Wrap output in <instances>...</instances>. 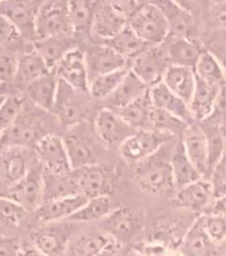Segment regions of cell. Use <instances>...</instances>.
I'll return each mask as SVG.
<instances>
[{"instance_id":"83f0119b","label":"cell","mask_w":226,"mask_h":256,"mask_svg":"<svg viewBox=\"0 0 226 256\" xmlns=\"http://www.w3.org/2000/svg\"><path fill=\"white\" fill-rule=\"evenodd\" d=\"M148 90L149 87H147L135 74L128 71L127 75L124 76L123 82L119 84V87L116 88V91L107 99L108 108L113 111H119L145 95Z\"/></svg>"},{"instance_id":"d6a6232c","label":"cell","mask_w":226,"mask_h":256,"mask_svg":"<svg viewBox=\"0 0 226 256\" xmlns=\"http://www.w3.org/2000/svg\"><path fill=\"white\" fill-rule=\"evenodd\" d=\"M32 47L43 59L48 70L53 71L60 60L63 59V56L76 46L72 44V39L69 38H47L33 40Z\"/></svg>"},{"instance_id":"e575fe53","label":"cell","mask_w":226,"mask_h":256,"mask_svg":"<svg viewBox=\"0 0 226 256\" xmlns=\"http://www.w3.org/2000/svg\"><path fill=\"white\" fill-rule=\"evenodd\" d=\"M97 2L72 0L68 2V19L73 35H85L91 31Z\"/></svg>"},{"instance_id":"d590c367","label":"cell","mask_w":226,"mask_h":256,"mask_svg":"<svg viewBox=\"0 0 226 256\" xmlns=\"http://www.w3.org/2000/svg\"><path fill=\"white\" fill-rule=\"evenodd\" d=\"M103 44H107L111 48H113L120 56H123L124 59L127 60L128 63L139 55H141L143 52L147 51L148 48L153 47V46H149L144 40L140 39L128 26L120 32L119 35Z\"/></svg>"},{"instance_id":"6f0895ef","label":"cell","mask_w":226,"mask_h":256,"mask_svg":"<svg viewBox=\"0 0 226 256\" xmlns=\"http://www.w3.org/2000/svg\"><path fill=\"white\" fill-rule=\"evenodd\" d=\"M115 256H140V254L135 250H121V247H120Z\"/></svg>"},{"instance_id":"f546056e","label":"cell","mask_w":226,"mask_h":256,"mask_svg":"<svg viewBox=\"0 0 226 256\" xmlns=\"http://www.w3.org/2000/svg\"><path fill=\"white\" fill-rule=\"evenodd\" d=\"M163 83L171 92L189 104L196 87V75L192 68L169 66L163 78Z\"/></svg>"},{"instance_id":"7dc6e473","label":"cell","mask_w":226,"mask_h":256,"mask_svg":"<svg viewBox=\"0 0 226 256\" xmlns=\"http://www.w3.org/2000/svg\"><path fill=\"white\" fill-rule=\"evenodd\" d=\"M205 122L213 124V126H217L220 128L226 124V84H223L219 96L216 99L213 112Z\"/></svg>"},{"instance_id":"e7e4bbea","label":"cell","mask_w":226,"mask_h":256,"mask_svg":"<svg viewBox=\"0 0 226 256\" xmlns=\"http://www.w3.org/2000/svg\"><path fill=\"white\" fill-rule=\"evenodd\" d=\"M225 84H226V83H225Z\"/></svg>"},{"instance_id":"e0dca14e","label":"cell","mask_w":226,"mask_h":256,"mask_svg":"<svg viewBox=\"0 0 226 256\" xmlns=\"http://www.w3.org/2000/svg\"><path fill=\"white\" fill-rule=\"evenodd\" d=\"M215 202V195L212 184L208 179H200L177 190L175 196V203L179 207L193 212H205L209 214L212 204Z\"/></svg>"},{"instance_id":"f6af8a7d","label":"cell","mask_w":226,"mask_h":256,"mask_svg":"<svg viewBox=\"0 0 226 256\" xmlns=\"http://www.w3.org/2000/svg\"><path fill=\"white\" fill-rule=\"evenodd\" d=\"M204 231L213 244L223 243L226 240V215H208L201 216Z\"/></svg>"},{"instance_id":"836d02e7","label":"cell","mask_w":226,"mask_h":256,"mask_svg":"<svg viewBox=\"0 0 226 256\" xmlns=\"http://www.w3.org/2000/svg\"><path fill=\"white\" fill-rule=\"evenodd\" d=\"M153 104L151 102L149 94H145L127 107L116 111L135 131H151L149 119Z\"/></svg>"},{"instance_id":"4316f807","label":"cell","mask_w":226,"mask_h":256,"mask_svg":"<svg viewBox=\"0 0 226 256\" xmlns=\"http://www.w3.org/2000/svg\"><path fill=\"white\" fill-rule=\"evenodd\" d=\"M32 164L29 163L25 150L20 148H8L3 155L0 156V174L7 184V188L21 180L27 175Z\"/></svg>"},{"instance_id":"681fc988","label":"cell","mask_w":226,"mask_h":256,"mask_svg":"<svg viewBox=\"0 0 226 256\" xmlns=\"http://www.w3.org/2000/svg\"><path fill=\"white\" fill-rule=\"evenodd\" d=\"M16 58L0 52V83H7L13 79Z\"/></svg>"},{"instance_id":"d4e9b609","label":"cell","mask_w":226,"mask_h":256,"mask_svg":"<svg viewBox=\"0 0 226 256\" xmlns=\"http://www.w3.org/2000/svg\"><path fill=\"white\" fill-rule=\"evenodd\" d=\"M49 71L51 70H48L43 59L32 47L23 51L16 58L13 80L19 87L24 88L25 86L32 83L33 80L39 79Z\"/></svg>"},{"instance_id":"30bf717a","label":"cell","mask_w":226,"mask_h":256,"mask_svg":"<svg viewBox=\"0 0 226 256\" xmlns=\"http://www.w3.org/2000/svg\"><path fill=\"white\" fill-rule=\"evenodd\" d=\"M43 2L8 0L0 2V16L15 26L20 36L35 39V20Z\"/></svg>"},{"instance_id":"db71d44e","label":"cell","mask_w":226,"mask_h":256,"mask_svg":"<svg viewBox=\"0 0 226 256\" xmlns=\"http://www.w3.org/2000/svg\"><path fill=\"white\" fill-rule=\"evenodd\" d=\"M20 256H48L40 250H37L33 246H28V247H21L20 250Z\"/></svg>"},{"instance_id":"7402d4cb","label":"cell","mask_w":226,"mask_h":256,"mask_svg":"<svg viewBox=\"0 0 226 256\" xmlns=\"http://www.w3.org/2000/svg\"><path fill=\"white\" fill-rule=\"evenodd\" d=\"M71 226L52 223V226L32 232V243L33 247L44 252L45 255H60L65 251L68 240L71 238Z\"/></svg>"},{"instance_id":"9f6ffc18","label":"cell","mask_w":226,"mask_h":256,"mask_svg":"<svg viewBox=\"0 0 226 256\" xmlns=\"http://www.w3.org/2000/svg\"><path fill=\"white\" fill-rule=\"evenodd\" d=\"M212 42H225L226 43V28L225 30H217Z\"/></svg>"},{"instance_id":"cb8c5ba5","label":"cell","mask_w":226,"mask_h":256,"mask_svg":"<svg viewBox=\"0 0 226 256\" xmlns=\"http://www.w3.org/2000/svg\"><path fill=\"white\" fill-rule=\"evenodd\" d=\"M57 87H59V79L55 71H49L25 86L23 92L25 94V98L31 100V103L35 107L43 111H52L57 94Z\"/></svg>"},{"instance_id":"3957f363","label":"cell","mask_w":226,"mask_h":256,"mask_svg":"<svg viewBox=\"0 0 226 256\" xmlns=\"http://www.w3.org/2000/svg\"><path fill=\"white\" fill-rule=\"evenodd\" d=\"M40 111H43V110L37 107L32 110L31 107H28L27 102H25L19 116L16 118L9 130L5 132V135L1 138L0 144H3L8 148H20V150L35 147V144L43 136L48 135L43 132L44 124L41 120V115L39 114Z\"/></svg>"},{"instance_id":"816d5d0a","label":"cell","mask_w":226,"mask_h":256,"mask_svg":"<svg viewBox=\"0 0 226 256\" xmlns=\"http://www.w3.org/2000/svg\"><path fill=\"white\" fill-rule=\"evenodd\" d=\"M208 50L216 56V59L219 60V63L221 64L226 83V43L225 42H212Z\"/></svg>"},{"instance_id":"8fae6325","label":"cell","mask_w":226,"mask_h":256,"mask_svg":"<svg viewBox=\"0 0 226 256\" xmlns=\"http://www.w3.org/2000/svg\"><path fill=\"white\" fill-rule=\"evenodd\" d=\"M163 12L169 28L168 39H195L196 20L184 4L177 2H153Z\"/></svg>"},{"instance_id":"7bdbcfd3","label":"cell","mask_w":226,"mask_h":256,"mask_svg":"<svg viewBox=\"0 0 226 256\" xmlns=\"http://www.w3.org/2000/svg\"><path fill=\"white\" fill-rule=\"evenodd\" d=\"M25 102V98L16 95H8L3 99L0 104V140L19 116Z\"/></svg>"},{"instance_id":"ab89813d","label":"cell","mask_w":226,"mask_h":256,"mask_svg":"<svg viewBox=\"0 0 226 256\" xmlns=\"http://www.w3.org/2000/svg\"><path fill=\"white\" fill-rule=\"evenodd\" d=\"M113 242L115 240L105 232H89L76 240L75 246L72 248V256H95Z\"/></svg>"},{"instance_id":"d6986e66","label":"cell","mask_w":226,"mask_h":256,"mask_svg":"<svg viewBox=\"0 0 226 256\" xmlns=\"http://www.w3.org/2000/svg\"><path fill=\"white\" fill-rule=\"evenodd\" d=\"M101 220L105 234L119 244L133 238L140 227V222L135 212L125 207L115 208Z\"/></svg>"},{"instance_id":"5b68a950","label":"cell","mask_w":226,"mask_h":256,"mask_svg":"<svg viewBox=\"0 0 226 256\" xmlns=\"http://www.w3.org/2000/svg\"><path fill=\"white\" fill-rule=\"evenodd\" d=\"M136 183L148 194H161L173 187L169 159L160 156L159 152L136 164Z\"/></svg>"},{"instance_id":"4fadbf2b","label":"cell","mask_w":226,"mask_h":256,"mask_svg":"<svg viewBox=\"0 0 226 256\" xmlns=\"http://www.w3.org/2000/svg\"><path fill=\"white\" fill-rule=\"evenodd\" d=\"M95 130L100 140L107 147H120L135 134V130L113 110L103 108L95 120Z\"/></svg>"},{"instance_id":"ac0fdd59","label":"cell","mask_w":226,"mask_h":256,"mask_svg":"<svg viewBox=\"0 0 226 256\" xmlns=\"http://www.w3.org/2000/svg\"><path fill=\"white\" fill-rule=\"evenodd\" d=\"M72 174L79 188L80 195L85 196L87 199L105 196L109 194L111 179L107 170L99 164H92L79 170H73Z\"/></svg>"},{"instance_id":"4dcf8cb0","label":"cell","mask_w":226,"mask_h":256,"mask_svg":"<svg viewBox=\"0 0 226 256\" xmlns=\"http://www.w3.org/2000/svg\"><path fill=\"white\" fill-rule=\"evenodd\" d=\"M63 140L64 144H65V150H67L72 171L96 164L95 148L85 136L73 132V134L65 136Z\"/></svg>"},{"instance_id":"11a10c76","label":"cell","mask_w":226,"mask_h":256,"mask_svg":"<svg viewBox=\"0 0 226 256\" xmlns=\"http://www.w3.org/2000/svg\"><path fill=\"white\" fill-rule=\"evenodd\" d=\"M120 248V244L113 242L112 244H109L107 248H104L103 251L99 252V254H96L95 256H115L116 252L119 251Z\"/></svg>"},{"instance_id":"2e32d148","label":"cell","mask_w":226,"mask_h":256,"mask_svg":"<svg viewBox=\"0 0 226 256\" xmlns=\"http://www.w3.org/2000/svg\"><path fill=\"white\" fill-rule=\"evenodd\" d=\"M57 79L68 84L76 91H88V72L84 59V52L75 47L63 56L53 70Z\"/></svg>"},{"instance_id":"603a6c76","label":"cell","mask_w":226,"mask_h":256,"mask_svg":"<svg viewBox=\"0 0 226 256\" xmlns=\"http://www.w3.org/2000/svg\"><path fill=\"white\" fill-rule=\"evenodd\" d=\"M221 87L223 84L209 83L196 76L195 92L189 102V110H191L195 123L196 122L203 123L212 115Z\"/></svg>"},{"instance_id":"f1b7e54d","label":"cell","mask_w":226,"mask_h":256,"mask_svg":"<svg viewBox=\"0 0 226 256\" xmlns=\"http://www.w3.org/2000/svg\"><path fill=\"white\" fill-rule=\"evenodd\" d=\"M73 195H80V192L72 172L52 174V172L43 170V200H41V203Z\"/></svg>"},{"instance_id":"b9f144b4","label":"cell","mask_w":226,"mask_h":256,"mask_svg":"<svg viewBox=\"0 0 226 256\" xmlns=\"http://www.w3.org/2000/svg\"><path fill=\"white\" fill-rule=\"evenodd\" d=\"M188 127V124L183 123L181 120L176 119L175 116L169 115L168 112L153 107L149 119V128L151 131H157L167 134L171 136H181L184 130Z\"/></svg>"},{"instance_id":"f5cc1de1","label":"cell","mask_w":226,"mask_h":256,"mask_svg":"<svg viewBox=\"0 0 226 256\" xmlns=\"http://www.w3.org/2000/svg\"><path fill=\"white\" fill-rule=\"evenodd\" d=\"M209 214L213 215H226V194L220 198H216Z\"/></svg>"},{"instance_id":"5bb4252c","label":"cell","mask_w":226,"mask_h":256,"mask_svg":"<svg viewBox=\"0 0 226 256\" xmlns=\"http://www.w3.org/2000/svg\"><path fill=\"white\" fill-rule=\"evenodd\" d=\"M76 90L59 80V87L56 94L52 112L57 119L67 127L79 126L87 116V110L80 98L76 95Z\"/></svg>"},{"instance_id":"1f68e13d","label":"cell","mask_w":226,"mask_h":256,"mask_svg":"<svg viewBox=\"0 0 226 256\" xmlns=\"http://www.w3.org/2000/svg\"><path fill=\"white\" fill-rule=\"evenodd\" d=\"M169 164H171L173 186H176L177 188L185 187L188 184L203 179V176L200 175L195 166L191 163V160L188 159L181 142L176 144L175 148L172 150L171 156H169Z\"/></svg>"},{"instance_id":"6125c7cd","label":"cell","mask_w":226,"mask_h":256,"mask_svg":"<svg viewBox=\"0 0 226 256\" xmlns=\"http://www.w3.org/2000/svg\"><path fill=\"white\" fill-rule=\"evenodd\" d=\"M1 102H3V99H0V104H1Z\"/></svg>"},{"instance_id":"c3c4849f","label":"cell","mask_w":226,"mask_h":256,"mask_svg":"<svg viewBox=\"0 0 226 256\" xmlns=\"http://www.w3.org/2000/svg\"><path fill=\"white\" fill-rule=\"evenodd\" d=\"M20 38L21 36H20L19 31L15 28V26L9 23L5 18L0 16V46L15 43Z\"/></svg>"},{"instance_id":"f907efd6","label":"cell","mask_w":226,"mask_h":256,"mask_svg":"<svg viewBox=\"0 0 226 256\" xmlns=\"http://www.w3.org/2000/svg\"><path fill=\"white\" fill-rule=\"evenodd\" d=\"M20 246L15 239L0 238V256H20Z\"/></svg>"},{"instance_id":"f35d334b","label":"cell","mask_w":226,"mask_h":256,"mask_svg":"<svg viewBox=\"0 0 226 256\" xmlns=\"http://www.w3.org/2000/svg\"><path fill=\"white\" fill-rule=\"evenodd\" d=\"M128 71H129V68H123V70H119V71L104 74V75H100L95 79L89 80L88 92L95 99L107 100L116 91L119 84L123 82L124 76L127 75Z\"/></svg>"},{"instance_id":"be15d7a7","label":"cell","mask_w":226,"mask_h":256,"mask_svg":"<svg viewBox=\"0 0 226 256\" xmlns=\"http://www.w3.org/2000/svg\"><path fill=\"white\" fill-rule=\"evenodd\" d=\"M140 256H141V255H140Z\"/></svg>"},{"instance_id":"8992f818","label":"cell","mask_w":226,"mask_h":256,"mask_svg":"<svg viewBox=\"0 0 226 256\" xmlns=\"http://www.w3.org/2000/svg\"><path fill=\"white\" fill-rule=\"evenodd\" d=\"M167 51L164 44L153 46L147 51L129 62V71L135 74L147 87L151 88L163 82L165 72L169 68Z\"/></svg>"},{"instance_id":"94428289","label":"cell","mask_w":226,"mask_h":256,"mask_svg":"<svg viewBox=\"0 0 226 256\" xmlns=\"http://www.w3.org/2000/svg\"><path fill=\"white\" fill-rule=\"evenodd\" d=\"M221 132H223L224 138H225V139H226V124H225V126H223V127H221Z\"/></svg>"},{"instance_id":"ee69618b","label":"cell","mask_w":226,"mask_h":256,"mask_svg":"<svg viewBox=\"0 0 226 256\" xmlns=\"http://www.w3.org/2000/svg\"><path fill=\"white\" fill-rule=\"evenodd\" d=\"M25 210L13 200L0 196V224L7 227H19L25 216Z\"/></svg>"},{"instance_id":"74e56055","label":"cell","mask_w":226,"mask_h":256,"mask_svg":"<svg viewBox=\"0 0 226 256\" xmlns=\"http://www.w3.org/2000/svg\"><path fill=\"white\" fill-rule=\"evenodd\" d=\"M113 210H115V207H113L111 196H97V198L88 199L87 203L84 204L76 214H73L67 222L89 223V222H95V220H101Z\"/></svg>"},{"instance_id":"680465c9","label":"cell","mask_w":226,"mask_h":256,"mask_svg":"<svg viewBox=\"0 0 226 256\" xmlns=\"http://www.w3.org/2000/svg\"><path fill=\"white\" fill-rule=\"evenodd\" d=\"M9 95V88L7 83H0V99H4L5 96Z\"/></svg>"},{"instance_id":"60d3db41","label":"cell","mask_w":226,"mask_h":256,"mask_svg":"<svg viewBox=\"0 0 226 256\" xmlns=\"http://www.w3.org/2000/svg\"><path fill=\"white\" fill-rule=\"evenodd\" d=\"M193 71L199 79H203L205 82H209V83L225 84V75H224L223 67L209 50H205L201 54Z\"/></svg>"},{"instance_id":"484cf974","label":"cell","mask_w":226,"mask_h":256,"mask_svg":"<svg viewBox=\"0 0 226 256\" xmlns=\"http://www.w3.org/2000/svg\"><path fill=\"white\" fill-rule=\"evenodd\" d=\"M165 51L171 66L193 70L205 48L196 39H171L165 46Z\"/></svg>"},{"instance_id":"7c38bea8","label":"cell","mask_w":226,"mask_h":256,"mask_svg":"<svg viewBox=\"0 0 226 256\" xmlns=\"http://www.w3.org/2000/svg\"><path fill=\"white\" fill-rule=\"evenodd\" d=\"M181 144L188 159L195 166L203 179L209 178V148L208 139L201 126L197 123L189 124L181 135Z\"/></svg>"},{"instance_id":"44dd1931","label":"cell","mask_w":226,"mask_h":256,"mask_svg":"<svg viewBox=\"0 0 226 256\" xmlns=\"http://www.w3.org/2000/svg\"><path fill=\"white\" fill-rule=\"evenodd\" d=\"M87 198L83 195H73L51 202H44L36 208L35 214L37 219L44 223H59L69 219L87 203Z\"/></svg>"},{"instance_id":"7a4b0ae2","label":"cell","mask_w":226,"mask_h":256,"mask_svg":"<svg viewBox=\"0 0 226 256\" xmlns=\"http://www.w3.org/2000/svg\"><path fill=\"white\" fill-rule=\"evenodd\" d=\"M135 6L136 2H97L89 34L101 43L112 40L127 27Z\"/></svg>"},{"instance_id":"ffe728a7","label":"cell","mask_w":226,"mask_h":256,"mask_svg":"<svg viewBox=\"0 0 226 256\" xmlns=\"http://www.w3.org/2000/svg\"><path fill=\"white\" fill-rule=\"evenodd\" d=\"M148 94H149L153 107L168 112L169 115L175 116L176 119L181 120L183 123L188 124V126L195 123L191 110H189V104L185 103L183 99H180L179 96H176L173 92L169 91L163 82L156 86H152L148 90Z\"/></svg>"},{"instance_id":"91938a15","label":"cell","mask_w":226,"mask_h":256,"mask_svg":"<svg viewBox=\"0 0 226 256\" xmlns=\"http://www.w3.org/2000/svg\"><path fill=\"white\" fill-rule=\"evenodd\" d=\"M167 256H184V255L180 251H173L171 252V254H167Z\"/></svg>"},{"instance_id":"bcb514c9","label":"cell","mask_w":226,"mask_h":256,"mask_svg":"<svg viewBox=\"0 0 226 256\" xmlns=\"http://www.w3.org/2000/svg\"><path fill=\"white\" fill-rule=\"evenodd\" d=\"M209 182L212 184L213 195L216 198H220L226 194V144L224 148V152L220 160L216 163L209 176Z\"/></svg>"},{"instance_id":"9a60e30c","label":"cell","mask_w":226,"mask_h":256,"mask_svg":"<svg viewBox=\"0 0 226 256\" xmlns=\"http://www.w3.org/2000/svg\"><path fill=\"white\" fill-rule=\"evenodd\" d=\"M88 79L92 80L104 74L129 68V63L107 44H97L84 52Z\"/></svg>"},{"instance_id":"6da1fadb","label":"cell","mask_w":226,"mask_h":256,"mask_svg":"<svg viewBox=\"0 0 226 256\" xmlns=\"http://www.w3.org/2000/svg\"><path fill=\"white\" fill-rule=\"evenodd\" d=\"M127 26L149 46H161L169 38L167 20L153 2H136Z\"/></svg>"},{"instance_id":"277c9868","label":"cell","mask_w":226,"mask_h":256,"mask_svg":"<svg viewBox=\"0 0 226 256\" xmlns=\"http://www.w3.org/2000/svg\"><path fill=\"white\" fill-rule=\"evenodd\" d=\"M69 19H68V2L48 0L43 2L35 20V39L47 38H69L72 39Z\"/></svg>"},{"instance_id":"8d00e7d4","label":"cell","mask_w":226,"mask_h":256,"mask_svg":"<svg viewBox=\"0 0 226 256\" xmlns=\"http://www.w3.org/2000/svg\"><path fill=\"white\" fill-rule=\"evenodd\" d=\"M215 244L208 238L207 232L204 231L201 218L197 219L188 230L181 243L180 252L184 256H208L211 254Z\"/></svg>"},{"instance_id":"ba28073f","label":"cell","mask_w":226,"mask_h":256,"mask_svg":"<svg viewBox=\"0 0 226 256\" xmlns=\"http://www.w3.org/2000/svg\"><path fill=\"white\" fill-rule=\"evenodd\" d=\"M5 198L13 200L25 211H36L43 200V167L39 163L32 164L23 179L7 188Z\"/></svg>"},{"instance_id":"52a82bcc","label":"cell","mask_w":226,"mask_h":256,"mask_svg":"<svg viewBox=\"0 0 226 256\" xmlns=\"http://www.w3.org/2000/svg\"><path fill=\"white\" fill-rule=\"evenodd\" d=\"M173 136L157 131H136L119 147L128 163L137 164L159 152Z\"/></svg>"},{"instance_id":"9c48e42d","label":"cell","mask_w":226,"mask_h":256,"mask_svg":"<svg viewBox=\"0 0 226 256\" xmlns=\"http://www.w3.org/2000/svg\"><path fill=\"white\" fill-rule=\"evenodd\" d=\"M37 163L43 170L52 174H69L72 172L69 159L63 138L55 134H48L35 144Z\"/></svg>"}]
</instances>
